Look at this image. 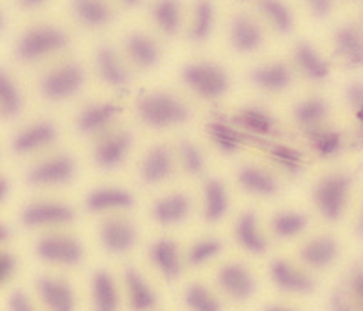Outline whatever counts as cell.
Wrapping results in <instances>:
<instances>
[{
	"label": "cell",
	"instance_id": "obj_44",
	"mask_svg": "<svg viewBox=\"0 0 363 311\" xmlns=\"http://www.w3.org/2000/svg\"><path fill=\"white\" fill-rule=\"evenodd\" d=\"M271 155L285 171H289L293 175H298L301 171V168H303V155L298 150H294V148H291V146H272Z\"/></svg>",
	"mask_w": 363,
	"mask_h": 311
},
{
	"label": "cell",
	"instance_id": "obj_25",
	"mask_svg": "<svg viewBox=\"0 0 363 311\" xmlns=\"http://www.w3.org/2000/svg\"><path fill=\"white\" fill-rule=\"evenodd\" d=\"M340 253V246L336 242L335 236L322 235L316 236L313 241L307 242L300 251L301 261L306 262L311 268H316V270H322V268H327L333 262L338 258Z\"/></svg>",
	"mask_w": 363,
	"mask_h": 311
},
{
	"label": "cell",
	"instance_id": "obj_23",
	"mask_svg": "<svg viewBox=\"0 0 363 311\" xmlns=\"http://www.w3.org/2000/svg\"><path fill=\"white\" fill-rule=\"evenodd\" d=\"M149 258L157 266V270L169 280H174L182 273L180 251L177 242L171 239H158L149 246Z\"/></svg>",
	"mask_w": 363,
	"mask_h": 311
},
{
	"label": "cell",
	"instance_id": "obj_27",
	"mask_svg": "<svg viewBox=\"0 0 363 311\" xmlns=\"http://www.w3.org/2000/svg\"><path fill=\"white\" fill-rule=\"evenodd\" d=\"M294 60L301 73L313 80H325L330 75V66L311 42H298L294 48Z\"/></svg>",
	"mask_w": 363,
	"mask_h": 311
},
{
	"label": "cell",
	"instance_id": "obj_41",
	"mask_svg": "<svg viewBox=\"0 0 363 311\" xmlns=\"http://www.w3.org/2000/svg\"><path fill=\"white\" fill-rule=\"evenodd\" d=\"M186 304L191 311H222V304L202 284H191L186 290Z\"/></svg>",
	"mask_w": 363,
	"mask_h": 311
},
{
	"label": "cell",
	"instance_id": "obj_38",
	"mask_svg": "<svg viewBox=\"0 0 363 311\" xmlns=\"http://www.w3.org/2000/svg\"><path fill=\"white\" fill-rule=\"evenodd\" d=\"M236 122L247 131L255 133V135H269L274 129L272 116L262 108H256V106L240 109L238 115H236Z\"/></svg>",
	"mask_w": 363,
	"mask_h": 311
},
{
	"label": "cell",
	"instance_id": "obj_49",
	"mask_svg": "<svg viewBox=\"0 0 363 311\" xmlns=\"http://www.w3.org/2000/svg\"><path fill=\"white\" fill-rule=\"evenodd\" d=\"M9 311H35L31 306V300L28 299V295L24 291L17 290L9 295Z\"/></svg>",
	"mask_w": 363,
	"mask_h": 311
},
{
	"label": "cell",
	"instance_id": "obj_26",
	"mask_svg": "<svg viewBox=\"0 0 363 311\" xmlns=\"http://www.w3.org/2000/svg\"><path fill=\"white\" fill-rule=\"evenodd\" d=\"M125 51L129 58L142 70H151L160 60V48L151 37L140 31H133L125 38Z\"/></svg>",
	"mask_w": 363,
	"mask_h": 311
},
{
	"label": "cell",
	"instance_id": "obj_37",
	"mask_svg": "<svg viewBox=\"0 0 363 311\" xmlns=\"http://www.w3.org/2000/svg\"><path fill=\"white\" fill-rule=\"evenodd\" d=\"M215 28V6L211 0H199L194 8L193 26H191L189 37L193 42H203L211 37Z\"/></svg>",
	"mask_w": 363,
	"mask_h": 311
},
{
	"label": "cell",
	"instance_id": "obj_10",
	"mask_svg": "<svg viewBox=\"0 0 363 311\" xmlns=\"http://www.w3.org/2000/svg\"><path fill=\"white\" fill-rule=\"evenodd\" d=\"M136 239H138V231L135 224L122 217L106 219L100 226V242L109 253H125L136 244Z\"/></svg>",
	"mask_w": 363,
	"mask_h": 311
},
{
	"label": "cell",
	"instance_id": "obj_18",
	"mask_svg": "<svg viewBox=\"0 0 363 311\" xmlns=\"http://www.w3.org/2000/svg\"><path fill=\"white\" fill-rule=\"evenodd\" d=\"M120 113V108L113 102H104V104H91L87 108H84L82 111L77 116V131L84 137H89V135H95V133L102 131V129L108 128L115 116Z\"/></svg>",
	"mask_w": 363,
	"mask_h": 311
},
{
	"label": "cell",
	"instance_id": "obj_24",
	"mask_svg": "<svg viewBox=\"0 0 363 311\" xmlns=\"http://www.w3.org/2000/svg\"><path fill=\"white\" fill-rule=\"evenodd\" d=\"M251 82L264 92H284L293 82V73L284 62H272L258 66L251 71Z\"/></svg>",
	"mask_w": 363,
	"mask_h": 311
},
{
	"label": "cell",
	"instance_id": "obj_56",
	"mask_svg": "<svg viewBox=\"0 0 363 311\" xmlns=\"http://www.w3.org/2000/svg\"><path fill=\"white\" fill-rule=\"evenodd\" d=\"M362 142H363V122H362Z\"/></svg>",
	"mask_w": 363,
	"mask_h": 311
},
{
	"label": "cell",
	"instance_id": "obj_6",
	"mask_svg": "<svg viewBox=\"0 0 363 311\" xmlns=\"http://www.w3.org/2000/svg\"><path fill=\"white\" fill-rule=\"evenodd\" d=\"M37 257L44 262L77 266L84 258V248L77 239L67 235H45L35 246Z\"/></svg>",
	"mask_w": 363,
	"mask_h": 311
},
{
	"label": "cell",
	"instance_id": "obj_53",
	"mask_svg": "<svg viewBox=\"0 0 363 311\" xmlns=\"http://www.w3.org/2000/svg\"><path fill=\"white\" fill-rule=\"evenodd\" d=\"M356 233H358V235L363 239V209H362V215H359L358 226H356Z\"/></svg>",
	"mask_w": 363,
	"mask_h": 311
},
{
	"label": "cell",
	"instance_id": "obj_40",
	"mask_svg": "<svg viewBox=\"0 0 363 311\" xmlns=\"http://www.w3.org/2000/svg\"><path fill=\"white\" fill-rule=\"evenodd\" d=\"M307 226V217L300 212H281L272 219V231L280 239H293Z\"/></svg>",
	"mask_w": 363,
	"mask_h": 311
},
{
	"label": "cell",
	"instance_id": "obj_46",
	"mask_svg": "<svg viewBox=\"0 0 363 311\" xmlns=\"http://www.w3.org/2000/svg\"><path fill=\"white\" fill-rule=\"evenodd\" d=\"M222 251V242L218 239H202L189 249V264L202 266L207 261L215 258Z\"/></svg>",
	"mask_w": 363,
	"mask_h": 311
},
{
	"label": "cell",
	"instance_id": "obj_30",
	"mask_svg": "<svg viewBox=\"0 0 363 311\" xmlns=\"http://www.w3.org/2000/svg\"><path fill=\"white\" fill-rule=\"evenodd\" d=\"M229 212V195L222 180L209 179L203 186V219L207 222H220Z\"/></svg>",
	"mask_w": 363,
	"mask_h": 311
},
{
	"label": "cell",
	"instance_id": "obj_48",
	"mask_svg": "<svg viewBox=\"0 0 363 311\" xmlns=\"http://www.w3.org/2000/svg\"><path fill=\"white\" fill-rule=\"evenodd\" d=\"M15 268H17V261L11 253H2L0 255V284L4 286L6 283H9V278L15 273Z\"/></svg>",
	"mask_w": 363,
	"mask_h": 311
},
{
	"label": "cell",
	"instance_id": "obj_43",
	"mask_svg": "<svg viewBox=\"0 0 363 311\" xmlns=\"http://www.w3.org/2000/svg\"><path fill=\"white\" fill-rule=\"evenodd\" d=\"M311 142L322 157H333L342 150V133L336 129H311Z\"/></svg>",
	"mask_w": 363,
	"mask_h": 311
},
{
	"label": "cell",
	"instance_id": "obj_5",
	"mask_svg": "<svg viewBox=\"0 0 363 311\" xmlns=\"http://www.w3.org/2000/svg\"><path fill=\"white\" fill-rule=\"evenodd\" d=\"M84 82H86V73L79 64H64L50 71L40 80V93L45 100L60 102L77 95L84 87Z\"/></svg>",
	"mask_w": 363,
	"mask_h": 311
},
{
	"label": "cell",
	"instance_id": "obj_20",
	"mask_svg": "<svg viewBox=\"0 0 363 311\" xmlns=\"http://www.w3.org/2000/svg\"><path fill=\"white\" fill-rule=\"evenodd\" d=\"M96 71L100 79L113 87H124L129 82V71L120 55L111 46H100L95 55Z\"/></svg>",
	"mask_w": 363,
	"mask_h": 311
},
{
	"label": "cell",
	"instance_id": "obj_45",
	"mask_svg": "<svg viewBox=\"0 0 363 311\" xmlns=\"http://www.w3.org/2000/svg\"><path fill=\"white\" fill-rule=\"evenodd\" d=\"M180 160L184 170L189 175H200L206 170V158L200 148L189 141L180 142Z\"/></svg>",
	"mask_w": 363,
	"mask_h": 311
},
{
	"label": "cell",
	"instance_id": "obj_13",
	"mask_svg": "<svg viewBox=\"0 0 363 311\" xmlns=\"http://www.w3.org/2000/svg\"><path fill=\"white\" fill-rule=\"evenodd\" d=\"M57 138V126L50 121H40L28 126L15 135L11 142L13 153L28 155L33 151L42 150Z\"/></svg>",
	"mask_w": 363,
	"mask_h": 311
},
{
	"label": "cell",
	"instance_id": "obj_8",
	"mask_svg": "<svg viewBox=\"0 0 363 311\" xmlns=\"http://www.w3.org/2000/svg\"><path fill=\"white\" fill-rule=\"evenodd\" d=\"M330 311H363V257L354 261L335 290Z\"/></svg>",
	"mask_w": 363,
	"mask_h": 311
},
{
	"label": "cell",
	"instance_id": "obj_7",
	"mask_svg": "<svg viewBox=\"0 0 363 311\" xmlns=\"http://www.w3.org/2000/svg\"><path fill=\"white\" fill-rule=\"evenodd\" d=\"M74 175H77L74 158L69 155H57L31 168L26 175V180L31 186H62L71 182Z\"/></svg>",
	"mask_w": 363,
	"mask_h": 311
},
{
	"label": "cell",
	"instance_id": "obj_47",
	"mask_svg": "<svg viewBox=\"0 0 363 311\" xmlns=\"http://www.w3.org/2000/svg\"><path fill=\"white\" fill-rule=\"evenodd\" d=\"M345 99L351 106V109L354 111V115L358 116L359 124L363 122V82L362 80H354L347 86L345 89Z\"/></svg>",
	"mask_w": 363,
	"mask_h": 311
},
{
	"label": "cell",
	"instance_id": "obj_33",
	"mask_svg": "<svg viewBox=\"0 0 363 311\" xmlns=\"http://www.w3.org/2000/svg\"><path fill=\"white\" fill-rule=\"evenodd\" d=\"M74 17L87 28H104L113 21V11L104 0H73Z\"/></svg>",
	"mask_w": 363,
	"mask_h": 311
},
{
	"label": "cell",
	"instance_id": "obj_15",
	"mask_svg": "<svg viewBox=\"0 0 363 311\" xmlns=\"http://www.w3.org/2000/svg\"><path fill=\"white\" fill-rule=\"evenodd\" d=\"M271 278L280 290L289 291V293H311L314 291L316 284L313 278L301 270L294 268L291 262L277 258L271 264Z\"/></svg>",
	"mask_w": 363,
	"mask_h": 311
},
{
	"label": "cell",
	"instance_id": "obj_31",
	"mask_svg": "<svg viewBox=\"0 0 363 311\" xmlns=\"http://www.w3.org/2000/svg\"><path fill=\"white\" fill-rule=\"evenodd\" d=\"M125 286H128L129 304L135 311H149L157 304V295L151 290L140 271H136L135 268H128L124 273Z\"/></svg>",
	"mask_w": 363,
	"mask_h": 311
},
{
	"label": "cell",
	"instance_id": "obj_29",
	"mask_svg": "<svg viewBox=\"0 0 363 311\" xmlns=\"http://www.w3.org/2000/svg\"><path fill=\"white\" fill-rule=\"evenodd\" d=\"M238 184L256 197H272L278 193V182L271 173L258 166H242L238 170Z\"/></svg>",
	"mask_w": 363,
	"mask_h": 311
},
{
	"label": "cell",
	"instance_id": "obj_19",
	"mask_svg": "<svg viewBox=\"0 0 363 311\" xmlns=\"http://www.w3.org/2000/svg\"><path fill=\"white\" fill-rule=\"evenodd\" d=\"M135 204V197L124 187H96L86 197V209L91 213L129 209Z\"/></svg>",
	"mask_w": 363,
	"mask_h": 311
},
{
	"label": "cell",
	"instance_id": "obj_17",
	"mask_svg": "<svg viewBox=\"0 0 363 311\" xmlns=\"http://www.w3.org/2000/svg\"><path fill=\"white\" fill-rule=\"evenodd\" d=\"M171 171H173V157H171L169 148L164 144L151 148L140 164V177L149 186H155V184H160L165 179H169Z\"/></svg>",
	"mask_w": 363,
	"mask_h": 311
},
{
	"label": "cell",
	"instance_id": "obj_12",
	"mask_svg": "<svg viewBox=\"0 0 363 311\" xmlns=\"http://www.w3.org/2000/svg\"><path fill=\"white\" fill-rule=\"evenodd\" d=\"M218 284L235 300L251 299L256 291V280L244 264L231 262L220 268Z\"/></svg>",
	"mask_w": 363,
	"mask_h": 311
},
{
	"label": "cell",
	"instance_id": "obj_54",
	"mask_svg": "<svg viewBox=\"0 0 363 311\" xmlns=\"http://www.w3.org/2000/svg\"><path fill=\"white\" fill-rule=\"evenodd\" d=\"M265 311H294V310H289V307H284V306H269Z\"/></svg>",
	"mask_w": 363,
	"mask_h": 311
},
{
	"label": "cell",
	"instance_id": "obj_11",
	"mask_svg": "<svg viewBox=\"0 0 363 311\" xmlns=\"http://www.w3.org/2000/svg\"><path fill=\"white\" fill-rule=\"evenodd\" d=\"M133 146V135L129 131H118L99 142L93 151V160L100 170H115L124 164Z\"/></svg>",
	"mask_w": 363,
	"mask_h": 311
},
{
	"label": "cell",
	"instance_id": "obj_55",
	"mask_svg": "<svg viewBox=\"0 0 363 311\" xmlns=\"http://www.w3.org/2000/svg\"><path fill=\"white\" fill-rule=\"evenodd\" d=\"M122 2H124V4H128V6H136V4H140L142 0H122Z\"/></svg>",
	"mask_w": 363,
	"mask_h": 311
},
{
	"label": "cell",
	"instance_id": "obj_16",
	"mask_svg": "<svg viewBox=\"0 0 363 311\" xmlns=\"http://www.w3.org/2000/svg\"><path fill=\"white\" fill-rule=\"evenodd\" d=\"M37 290L50 311H74V293L62 278L40 277Z\"/></svg>",
	"mask_w": 363,
	"mask_h": 311
},
{
	"label": "cell",
	"instance_id": "obj_4",
	"mask_svg": "<svg viewBox=\"0 0 363 311\" xmlns=\"http://www.w3.org/2000/svg\"><path fill=\"white\" fill-rule=\"evenodd\" d=\"M67 42H69V38L62 29L55 28V26H37V28L28 29L18 38L15 53H17L18 60L33 62V60H38L45 55L64 50Z\"/></svg>",
	"mask_w": 363,
	"mask_h": 311
},
{
	"label": "cell",
	"instance_id": "obj_34",
	"mask_svg": "<svg viewBox=\"0 0 363 311\" xmlns=\"http://www.w3.org/2000/svg\"><path fill=\"white\" fill-rule=\"evenodd\" d=\"M327 115H329V102L325 99H320V97H311V99L301 100L300 104H296V108L293 111L294 121L303 126V128L311 129L322 124Z\"/></svg>",
	"mask_w": 363,
	"mask_h": 311
},
{
	"label": "cell",
	"instance_id": "obj_51",
	"mask_svg": "<svg viewBox=\"0 0 363 311\" xmlns=\"http://www.w3.org/2000/svg\"><path fill=\"white\" fill-rule=\"evenodd\" d=\"M8 197H9V182L6 177H2V179H0V202L4 204L6 200H8Z\"/></svg>",
	"mask_w": 363,
	"mask_h": 311
},
{
	"label": "cell",
	"instance_id": "obj_39",
	"mask_svg": "<svg viewBox=\"0 0 363 311\" xmlns=\"http://www.w3.org/2000/svg\"><path fill=\"white\" fill-rule=\"evenodd\" d=\"M260 9L265 17L271 21L277 31L280 33H291L294 28V18L291 9L281 0H260Z\"/></svg>",
	"mask_w": 363,
	"mask_h": 311
},
{
	"label": "cell",
	"instance_id": "obj_50",
	"mask_svg": "<svg viewBox=\"0 0 363 311\" xmlns=\"http://www.w3.org/2000/svg\"><path fill=\"white\" fill-rule=\"evenodd\" d=\"M307 8L316 18H327L333 11V0H306Z\"/></svg>",
	"mask_w": 363,
	"mask_h": 311
},
{
	"label": "cell",
	"instance_id": "obj_32",
	"mask_svg": "<svg viewBox=\"0 0 363 311\" xmlns=\"http://www.w3.org/2000/svg\"><path fill=\"white\" fill-rule=\"evenodd\" d=\"M91 295H93V311H116L118 310V293L115 280L108 271H96L91 280Z\"/></svg>",
	"mask_w": 363,
	"mask_h": 311
},
{
	"label": "cell",
	"instance_id": "obj_36",
	"mask_svg": "<svg viewBox=\"0 0 363 311\" xmlns=\"http://www.w3.org/2000/svg\"><path fill=\"white\" fill-rule=\"evenodd\" d=\"M22 95L9 73L0 71V115L2 119H15L22 111Z\"/></svg>",
	"mask_w": 363,
	"mask_h": 311
},
{
	"label": "cell",
	"instance_id": "obj_2",
	"mask_svg": "<svg viewBox=\"0 0 363 311\" xmlns=\"http://www.w3.org/2000/svg\"><path fill=\"white\" fill-rule=\"evenodd\" d=\"M352 182L354 177L351 173L340 171V173L327 175L314 186L313 199L323 219L330 222L342 219L351 197Z\"/></svg>",
	"mask_w": 363,
	"mask_h": 311
},
{
	"label": "cell",
	"instance_id": "obj_22",
	"mask_svg": "<svg viewBox=\"0 0 363 311\" xmlns=\"http://www.w3.org/2000/svg\"><path fill=\"white\" fill-rule=\"evenodd\" d=\"M191 199L186 193H171L158 199L153 206V219L162 226L180 224L189 217Z\"/></svg>",
	"mask_w": 363,
	"mask_h": 311
},
{
	"label": "cell",
	"instance_id": "obj_28",
	"mask_svg": "<svg viewBox=\"0 0 363 311\" xmlns=\"http://www.w3.org/2000/svg\"><path fill=\"white\" fill-rule=\"evenodd\" d=\"M236 241L244 249H247L249 253L262 255L267 249V241L262 235L260 226H258V217L255 212H245L240 215L238 222H236Z\"/></svg>",
	"mask_w": 363,
	"mask_h": 311
},
{
	"label": "cell",
	"instance_id": "obj_3",
	"mask_svg": "<svg viewBox=\"0 0 363 311\" xmlns=\"http://www.w3.org/2000/svg\"><path fill=\"white\" fill-rule=\"evenodd\" d=\"M182 80L191 92L202 99H220L229 89V75L222 66L215 62H191L180 71Z\"/></svg>",
	"mask_w": 363,
	"mask_h": 311
},
{
	"label": "cell",
	"instance_id": "obj_42",
	"mask_svg": "<svg viewBox=\"0 0 363 311\" xmlns=\"http://www.w3.org/2000/svg\"><path fill=\"white\" fill-rule=\"evenodd\" d=\"M207 133L213 138V142L218 146L220 150L225 151V153H235L240 146H242V135L236 129L223 124V122H211L207 126Z\"/></svg>",
	"mask_w": 363,
	"mask_h": 311
},
{
	"label": "cell",
	"instance_id": "obj_1",
	"mask_svg": "<svg viewBox=\"0 0 363 311\" xmlns=\"http://www.w3.org/2000/svg\"><path fill=\"white\" fill-rule=\"evenodd\" d=\"M136 113L145 126L155 129L171 128L189 121L191 111L186 104L171 93L157 92L142 97L136 104Z\"/></svg>",
	"mask_w": 363,
	"mask_h": 311
},
{
	"label": "cell",
	"instance_id": "obj_21",
	"mask_svg": "<svg viewBox=\"0 0 363 311\" xmlns=\"http://www.w3.org/2000/svg\"><path fill=\"white\" fill-rule=\"evenodd\" d=\"M264 33L249 15H236L231 22V46L238 53H252L262 46Z\"/></svg>",
	"mask_w": 363,
	"mask_h": 311
},
{
	"label": "cell",
	"instance_id": "obj_52",
	"mask_svg": "<svg viewBox=\"0 0 363 311\" xmlns=\"http://www.w3.org/2000/svg\"><path fill=\"white\" fill-rule=\"evenodd\" d=\"M21 2L22 8L26 9H33V8H38V6H42L45 2V0H18Z\"/></svg>",
	"mask_w": 363,
	"mask_h": 311
},
{
	"label": "cell",
	"instance_id": "obj_14",
	"mask_svg": "<svg viewBox=\"0 0 363 311\" xmlns=\"http://www.w3.org/2000/svg\"><path fill=\"white\" fill-rule=\"evenodd\" d=\"M335 48L338 57L349 67H363V31L354 24H343L336 29Z\"/></svg>",
	"mask_w": 363,
	"mask_h": 311
},
{
	"label": "cell",
	"instance_id": "obj_35",
	"mask_svg": "<svg viewBox=\"0 0 363 311\" xmlns=\"http://www.w3.org/2000/svg\"><path fill=\"white\" fill-rule=\"evenodd\" d=\"M153 18L165 35H174L180 29V0H157L153 4Z\"/></svg>",
	"mask_w": 363,
	"mask_h": 311
},
{
	"label": "cell",
	"instance_id": "obj_9",
	"mask_svg": "<svg viewBox=\"0 0 363 311\" xmlns=\"http://www.w3.org/2000/svg\"><path fill=\"white\" fill-rule=\"evenodd\" d=\"M73 219V207L62 202H31L21 212L22 224L28 228L67 224Z\"/></svg>",
	"mask_w": 363,
	"mask_h": 311
}]
</instances>
